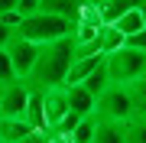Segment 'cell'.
<instances>
[{
	"label": "cell",
	"mask_w": 146,
	"mask_h": 143,
	"mask_svg": "<svg viewBox=\"0 0 146 143\" xmlns=\"http://www.w3.org/2000/svg\"><path fill=\"white\" fill-rule=\"evenodd\" d=\"M3 49H7V59H10V65H13V75L20 81H26L29 72H33V65H36L39 46L36 43H26V39H20V36H13Z\"/></svg>",
	"instance_id": "5b68a950"
},
{
	"label": "cell",
	"mask_w": 146,
	"mask_h": 143,
	"mask_svg": "<svg viewBox=\"0 0 146 143\" xmlns=\"http://www.w3.org/2000/svg\"><path fill=\"white\" fill-rule=\"evenodd\" d=\"M123 143H146V120H127L123 124Z\"/></svg>",
	"instance_id": "ac0fdd59"
},
{
	"label": "cell",
	"mask_w": 146,
	"mask_h": 143,
	"mask_svg": "<svg viewBox=\"0 0 146 143\" xmlns=\"http://www.w3.org/2000/svg\"><path fill=\"white\" fill-rule=\"evenodd\" d=\"M140 3H146V0H140Z\"/></svg>",
	"instance_id": "d4e9b609"
},
{
	"label": "cell",
	"mask_w": 146,
	"mask_h": 143,
	"mask_svg": "<svg viewBox=\"0 0 146 143\" xmlns=\"http://www.w3.org/2000/svg\"><path fill=\"white\" fill-rule=\"evenodd\" d=\"M91 143H123V124L98 120V130H94V140Z\"/></svg>",
	"instance_id": "9a60e30c"
},
{
	"label": "cell",
	"mask_w": 146,
	"mask_h": 143,
	"mask_svg": "<svg viewBox=\"0 0 146 143\" xmlns=\"http://www.w3.org/2000/svg\"><path fill=\"white\" fill-rule=\"evenodd\" d=\"M23 143H49V130H33Z\"/></svg>",
	"instance_id": "7402d4cb"
},
{
	"label": "cell",
	"mask_w": 146,
	"mask_h": 143,
	"mask_svg": "<svg viewBox=\"0 0 146 143\" xmlns=\"http://www.w3.org/2000/svg\"><path fill=\"white\" fill-rule=\"evenodd\" d=\"M130 94V107H133V120H146V78H136L130 85H123Z\"/></svg>",
	"instance_id": "7c38bea8"
},
{
	"label": "cell",
	"mask_w": 146,
	"mask_h": 143,
	"mask_svg": "<svg viewBox=\"0 0 146 143\" xmlns=\"http://www.w3.org/2000/svg\"><path fill=\"white\" fill-rule=\"evenodd\" d=\"M127 46H133V49H140V52H146V29H140V33H133V36L127 39Z\"/></svg>",
	"instance_id": "44dd1931"
},
{
	"label": "cell",
	"mask_w": 146,
	"mask_h": 143,
	"mask_svg": "<svg viewBox=\"0 0 146 143\" xmlns=\"http://www.w3.org/2000/svg\"><path fill=\"white\" fill-rule=\"evenodd\" d=\"M33 13H39V0H16V16H33Z\"/></svg>",
	"instance_id": "ffe728a7"
},
{
	"label": "cell",
	"mask_w": 146,
	"mask_h": 143,
	"mask_svg": "<svg viewBox=\"0 0 146 143\" xmlns=\"http://www.w3.org/2000/svg\"><path fill=\"white\" fill-rule=\"evenodd\" d=\"M33 133V127L23 117H0V143H23Z\"/></svg>",
	"instance_id": "8fae6325"
},
{
	"label": "cell",
	"mask_w": 146,
	"mask_h": 143,
	"mask_svg": "<svg viewBox=\"0 0 146 143\" xmlns=\"http://www.w3.org/2000/svg\"><path fill=\"white\" fill-rule=\"evenodd\" d=\"M39 13L62 16L68 23H78L81 20V3L78 0H39Z\"/></svg>",
	"instance_id": "30bf717a"
},
{
	"label": "cell",
	"mask_w": 146,
	"mask_h": 143,
	"mask_svg": "<svg viewBox=\"0 0 146 143\" xmlns=\"http://www.w3.org/2000/svg\"><path fill=\"white\" fill-rule=\"evenodd\" d=\"M98 46H101V55H110V52H117V49L127 46V36H123L120 29H114V26H101Z\"/></svg>",
	"instance_id": "4fadbf2b"
},
{
	"label": "cell",
	"mask_w": 146,
	"mask_h": 143,
	"mask_svg": "<svg viewBox=\"0 0 146 143\" xmlns=\"http://www.w3.org/2000/svg\"><path fill=\"white\" fill-rule=\"evenodd\" d=\"M0 91H3V85H0Z\"/></svg>",
	"instance_id": "484cf974"
},
{
	"label": "cell",
	"mask_w": 146,
	"mask_h": 143,
	"mask_svg": "<svg viewBox=\"0 0 146 143\" xmlns=\"http://www.w3.org/2000/svg\"><path fill=\"white\" fill-rule=\"evenodd\" d=\"M72 59H75V43H72V36L39 46L36 65H33L26 85L36 88V91H46V88H65V75H68Z\"/></svg>",
	"instance_id": "6da1fadb"
},
{
	"label": "cell",
	"mask_w": 146,
	"mask_h": 143,
	"mask_svg": "<svg viewBox=\"0 0 146 143\" xmlns=\"http://www.w3.org/2000/svg\"><path fill=\"white\" fill-rule=\"evenodd\" d=\"M16 75H13V65H10V59H7V49H0V85H7V81H13Z\"/></svg>",
	"instance_id": "d6986e66"
},
{
	"label": "cell",
	"mask_w": 146,
	"mask_h": 143,
	"mask_svg": "<svg viewBox=\"0 0 146 143\" xmlns=\"http://www.w3.org/2000/svg\"><path fill=\"white\" fill-rule=\"evenodd\" d=\"M13 36H16V33H13V26H7V23H0V49H3L7 43H10Z\"/></svg>",
	"instance_id": "603a6c76"
},
{
	"label": "cell",
	"mask_w": 146,
	"mask_h": 143,
	"mask_svg": "<svg viewBox=\"0 0 146 143\" xmlns=\"http://www.w3.org/2000/svg\"><path fill=\"white\" fill-rule=\"evenodd\" d=\"M65 91H68V117L72 120H81V117L94 114V94H88L81 85H72Z\"/></svg>",
	"instance_id": "ba28073f"
},
{
	"label": "cell",
	"mask_w": 146,
	"mask_h": 143,
	"mask_svg": "<svg viewBox=\"0 0 146 143\" xmlns=\"http://www.w3.org/2000/svg\"><path fill=\"white\" fill-rule=\"evenodd\" d=\"M107 85H110V81H107V72H104V62H101L98 69H94V72L88 75V78L81 81V88L88 91V94H94V98H98V94H101V91H104Z\"/></svg>",
	"instance_id": "e0dca14e"
},
{
	"label": "cell",
	"mask_w": 146,
	"mask_h": 143,
	"mask_svg": "<svg viewBox=\"0 0 146 143\" xmlns=\"http://www.w3.org/2000/svg\"><path fill=\"white\" fill-rule=\"evenodd\" d=\"M104 62V55H78V59H72V65H68V75H65V88H72V85H81L88 75L98 69V65Z\"/></svg>",
	"instance_id": "9c48e42d"
},
{
	"label": "cell",
	"mask_w": 146,
	"mask_h": 143,
	"mask_svg": "<svg viewBox=\"0 0 146 143\" xmlns=\"http://www.w3.org/2000/svg\"><path fill=\"white\" fill-rule=\"evenodd\" d=\"M26 101H29V85L20 78L7 81L0 91V117H23L26 114Z\"/></svg>",
	"instance_id": "8992f818"
},
{
	"label": "cell",
	"mask_w": 146,
	"mask_h": 143,
	"mask_svg": "<svg viewBox=\"0 0 146 143\" xmlns=\"http://www.w3.org/2000/svg\"><path fill=\"white\" fill-rule=\"evenodd\" d=\"M75 23L62 20V16H49V13H33V16H23L16 23V36L26 39V43H36V46H46V43H55V39H65L72 36Z\"/></svg>",
	"instance_id": "7a4b0ae2"
},
{
	"label": "cell",
	"mask_w": 146,
	"mask_h": 143,
	"mask_svg": "<svg viewBox=\"0 0 146 143\" xmlns=\"http://www.w3.org/2000/svg\"><path fill=\"white\" fill-rule=\"evenodd\" d=\"M94 114H98V120H114V124L133 120V107H130L127 88L123 85H107L94 98Z\"/></svg>",
	"instance_id": "277c9868"
},
{
	"label": "cell",
	"mask_w": 146,
	"mask_h": 143,
	"mask_svg": "<svg viewBox=\"0 0 146 143\" xmlns=\"http://www.w3.org/2000/svg\"><path fill=\"white\" fill-rule=\"evenodd\" d=\"M114 29H120V33H123L127 39H130L133 33H140V29H143V16H140V3H136V7H130V10H127L123 16H120V20L114 23Z\"/></svg>",
	"instance_id": "2e32d148"
},
{
	"label": "cell",
	"mask_w": 146,
	"mask_h": 143,
	"mask_svg": "<svg viewBox=\"0 0 146 143\" xmlns=\"http://www.w3.org/2000/svg\"><path fill=\"white\" fill-rule=\"evenodd\" d=\"M94 130H98V114L81 117V120L72 127V133H68V143H91L94 140Z\"/></svg>",
	"instance_id": "5bb4252c"
},
{
	"label": "cell",
	"mask_w": 146,
	"mask_h": 143,
	"mask_svg": "<svg viewBox=\"0 0 146 143\" xmlns=\"http://www.w3.org/2000/svg\"><path fill=\"white\" fill-rule=\"evenodd\" d=\"M84 7H91V10H101V7H104V0H84Z\"/></svg>",
	"instance_id": "cb8c5ba5"
},
{
	"label": "cell",
	"mask_w": 146,
	"mask_h": 143,
	"mask_svg": "<svg viewBox=\"0 0 146 143\" xmlns=\"http://www.w3.org/2000/svg\"><path fill=\"white\" fill-rule=\"evenodd\" d=\"M104 72H107L110 85H130V81L146 75V52H140L133 46H123L117 52L104 55Z\"/></svg>",
	"instance_id": "3957f363"
},
{
	"label": "cell",
	"mask_w": 146,
	"mask_h": 143,
	"mask_svg": "<svg viewBox=\"0 0 146 143\" xmlns=\"http://www.w3.org/2000/svg\"><path fill=\"white\" fill-rule=\"evenodd\" d=\"M68 114V91L65 88H46L42 91V117H46V130H55Z\"/></svg>",
	"instance_id": "52a82bcc"
}]
</instances>
